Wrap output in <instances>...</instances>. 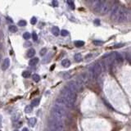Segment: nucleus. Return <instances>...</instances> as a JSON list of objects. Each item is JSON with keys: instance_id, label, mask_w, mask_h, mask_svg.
<instances>
[{"instance_id": "nucleus-1", "label": "nucleus", "mask_w": 131, "mask_h": 131, "mask_svg": "<svg viewBox=\"0 0 131 131\" xmlns=\"http://www.w3.org/2000/svg\"><path fill=\"white\" fill-rule=\"evenodd\" d=\"M51 115L52 116V119L63 121L65 120L66 116V110L64 108H61L55 105L51 111Z\"/></svg>"}, {"instance_id": "nucleus-2", "label": "nucleus", "mask_w": 131, "mask_h": 131, "mask_svg": "<svg viewBox=\"0 0 131 131\" xmlns=\"http://www.w3.org/2000/svg\"><path fill=\"white\" fill-rule=\"evenodd\" d=\"M61 97L66 99L67 101H69V102H71L73 104L75 103V102H76V97H77L76 93H74V92L71 91L67 87L63 88L62 90L61 91Z\"/></svg>"}, {"instance_id": "nucleus-3", "label": "nucleus", "mask_w": 131, "mask_h": 131, "mask_svg": "<svg viewBox=\"0 0 131 131\" xmlns=\"http://www.w3.org/2000/svg\"><path fill=\"white\" fill-rule=\"evenodd\" d=\"M102 66H101L100 62H95L94 64L92 65L91 68H90V74H91V77L94 80H96L99 76L102 73Z\"/></svg>"}, {"instance_id": "nucleus-4", "label": "nucleus", "mask_w": 131, "mask_h": 131, "mask_svg": "<svg viewBox=\"0 0 131 131\" xmlns=\"http://www.w3.org/2000/svg\"><path fill=\"white\" fill-rule=\"evenodd\" d=\"M49 126L52 131H65V125L62 121L52 119L49 122Z\"/></svg>"}, {"instance_id": "nucleus-5", "label": "nucleus", "mask_w": 131, "mask_h": 131, "mask_svg": "<svg viewBox=\"0 0 131 131\" xmlns=\"http://www.w3.org/2000/svg\"><path fill=\"white\" fill-rule=\"evenodd\" d=\"M55 105L57 106H60L61 108H64V109H66V108H71L74 106V104L70 102L69 101H67L66 99H65L62 97H59V98L56 99Z\"/></svg>"}, {"instance_id": "nucleus-6", "label": "nucleus", "mask_w": 131, "mask_h": 131, "mask_svg": "<svg viewBox=\"0 0 131 131\" xmlns=\"http://www.w3.org/2000/svg\"><path fill=\"white\" fill-rule=\"evenodd\" d=\"M78 84L80 86H84V85H87L89 84V76L86 73H83V74L80 75L78 76Z\"/></svg>"}, {"instance_id": "nucleus-7", "label": "nucleus", "mask_w": 131, "mask_h": 131, "mask_svg": "<svg viewBox=\"0 0 131 131\" xmlns=\"http://www.w3.org/2000/svg\"><path fill=\"white\" fill-rule=\"evenodd\" d=\"M67 88H69V89H71V91H73L74 93H78L79 91L80 90V89H81V86L78 84V82L76 81H74V80H72V81H70L68 84H67Z\"/></svg>"}, {"instance_id": "nucleus-8", "label": "nucleus", "mask_w": 131, "mask_h": 131, "mask_svg": "<svg viewBox=\"0 0 131 131\" xmlns=\"http://www.w3.org/2000/svg\"><path fill=\"white\" fill-rule=\"evenodd\" d=\"M121 6L119 5H115L112 8V11H111V20H117V18L119 16V14L121 12Z\"/></svg>"}, {"instance_id": "nucleus-9", "label": "nucleus", "mask_w": 131, "mask_h": 131, "mask_svg": "<svg viewBox=\"0 0 131 131\" xmlns=\"http://www.w3.org/2000/svg\"><path fill=\"white\" fill-rule=\"evenodd\" d=\"M102 3H103V1H99V0L93 1V3H92V7H93V11H94L95 12L100 14L101 10H102Z\"/></svg>"}, {"instance_id": "nucleus-10", "label": "nucleus", "mask_w": 131, "mask_h": 131, "mask_svg": "<svg viewBox=\"0 0 131 131\" xmlns=\"http://www.w3.org/2000/svg\"><path fill=\"white\" fill-rule=\"evenodd\" d=\"M127 16H128V12H127V11L125 10V8L122 7L121 10V12H120V14H119V16H118V18H117V21L118 22L125 21L127 19Z\"/></svg>"}, {"instance_id": "nucleus-11", "label": "nucleus", "mask_w": 131, "mask_h": 131, "mask_svg": "<svg viewBox=\"0 0 131 131\" xmlns=\"http://www.w3.org/2000/svg\"><path fill=\"white\" fill-rule=\"evenodd\" d=\"M110 8H111V5H110V3H107V2L103 1V3H102V10H101V13H100V14L105 15L106 13H107L108 12H109Z\"/></svg>"}, {"instance_id": "nucleus-12", "label": "nucleus", "mask_w": 131, "mask_h": 131, "mask_svg": "<svg viewBox=\"0 0 131 131\" xmlns=\"http://www.w3.org/2000/svg\"><path fill=\"white\" fill-rule=\"evenodd\" d=\"M9 66H10V60H9V58L4 59L3 65H2V69H3V71H6L9 67Z\"/></svg>"}, {"instance_id": "nucleus-13", "label": "nucleus", "mask_w": 131, "mask_h": 131, "mask_svg": "<svg viewBox=\"0 0 131 131\" xmlns=\"http://www.w3.org/2000/svg\"><path fill=\"white\" fill-rule=\"evenodd\" d=\"M113 56H114V58H115V60L116 61H117L118 62H122L123 60H124L123 59L122 56H121L120 53H118V52H115Z\"/></svg>"}, {"instance_id": "nucleus-14", "label": "nucleus", "mask_w": 131, "mask_h": 131, "mask_svg": "<svg viewBox=\"0 0 131 131\" xmlns=\"http://www.w3.org/2000/svg\"><path fill=\"white\" fill-rule=\"evenodd\" d=\"M52 35H55V36H58L59 34L61 32H60V30L57 26H53V27L52 28Z\"/></svg>"}, {"instance_id": "nucleus-15", "label": "nucleus", "mask_w": 131, "mask_h": 131, "mask_svg": "<svg viewBox=\"0 0 131 131\" xmlns=\"http://www.w3.org/2000/svg\"><path fill=\"white\" fill-rule=\"evenodd\" d=\"M35 55V50L34 49V48H30V49L27 52V53H26V56H27L28 57H30V58L33 57Z\"/></svg>"}, {"instance_id": "nucleus-16", "label": "nucleus", "mask_w": 131, "mask_h": 131, "mask_svg": "<svg viewBox=\"0 0 131 131\" xmlns=\"http://www.w3.org/2000/svg\"><path fill=\"white\" fill-rule=\"evenodd\" d=\"M61 65L64 67H69L71 66V61L69 59H64L61 61Z\"/></svg>"}, {"instance_id": "nucleus-17", "label": "nucleus", "mask_w": 131, "mask_h": 131, "mask_svg": "<svg viewBox=\"0 0 131 131\" xmlns=\"http://www.w3.org/2000/svg\"><path fill=\"white\" fill-rule=\"evenodd\" d=\"M37 122V119L35 117H31L30 118L29 120V125H30L31 127H34L35 125V124H36Z\"/></svg>"}, {"instance_id": "nucleus-18", "label": "nucleus", "mask_w": 131, "mask_h": 131, "mask_svg": "<svg viewBox=\"0 0 131 131\" xmlns=\"http://www.w3.org/2000/svg\"><path fill=\"white\" fill-rule=\"evenodd\" d=\"M38 62H39L38 57H34L33 59H30V61H29V64L30 66H35Z\"/></svg>"}, {"instance_id": "nucleus-19", "label": "nucleus", "mask_w": 131, "mask_h": 131, "mask_svg": "<svg viewBox=\"0 0 131 131\" xmlns=\"http://www.w3.org/2000/svg\"><path fill=\"white\" fill-rule=\"evenodd\" d=\"M39 102H40V98H35L33 100V102H31V106H38L39 105Z\"/></svg>"}, {"instance_id": "nucleus-20", "label": "nucleus", "mask_w": 131, "mask_h": 131, "mask_svg": "<svg viewBox=\"0 0 131 131\" xmlns=\"http://www.w3.org/2000/svg\"><path fill=\"white\" fill-rule=\"evenodd\" d=\"M9 30H10L12 33H16V32H17L18 29H17V27H16V25H12L9 26Z\"/></svg>"}, {"instance_id": "nucleus-21", "label": "nucleus", "mask_w": 131, "mask_h": 131, "mask_svg": "<svg viewBox=\"0 0 131 131\" xmlns=\"http://www.w3.org/2000/svg\"><path fill=\"white\" fill-rule=\"evenodd\" d=\"M75 45L76 47H78V48H80V47L85 45V42H84V41H80V40L76 41V42H75Z\"/></svg>"}, {"instance_id": "nucleus-22", "label": "nucleus", "mask_w": 131, "mask_h": 131, "mask_svg": "<svg viewBox=\"0 0 131 131\" xmlns=\"http://www.w3.org/2000/svg\"><path fill=\"white\" fill-rule=\"evenodd\" d=\"M75 59L77 62H80V61H82V55L80 53H76L75 55Z\"/></svg>"}, {"instance_id": "nucleus-23", "label": "nucleus", "mask_w": 131, "mask_h": 131, "mask_svg": "<svg viewBox=\"0 0 131 131\" xmlns=\"http://www.w3.org/2000/svg\"><path fill=\"white\" fill-rule=\"evenodd\" d=\"M32 79L35 82H39V80H40V77H39V76L37 74H34L32 76Z\"/></svg>"}, {"instance_id": "nucleus-24", "label": "nucleus", "mask_w": 131, "mask_h": 131, "mask_svg": "<svg viewBox=\"0 0 131 131\" xmlns=\"http://www.w3.org/2000/svg\"><path fill=\"white\" fill-rule=\"evenodd\" d=\"M30 76H31V73L29 71H25L22 73V76H23L24 78H29Z\"/></svg>"}, {"instance_id": "nucleus-25", "label": "nucleus", "mask_w": 131, "mask_h": 131, "mask_svg": "<svg viewBox=\"0 0 131 131\" xmlns=\"http://www.w3.org/2000/svg\"><path fill=\"white\" fill-rule=\"evenodd\" d=\"M32 111V106H26L25 108V113H30Z\"/></svg>"}, {"instance_id": "nucleus-26", "label": "nucleus", "mask_w": 131, "mask_h": 131, "mask_svg": "<svg viewBox=\"0 0 131 131\" xmlns=\"http://www.w3.org/2000/svg\"><path fill=\"white\" fill-rule=\"evenodd\" d=\"M26 24H27V22H26L25 20H20V21H18V25L21 26V27H23V26H25Z\"/></svg>"}, {"instance_id": "nucleus-27", "label": "nucleus", "mask_w": 131, "mask_h": 131, "mask_svg": "<svg viewBox=\"0 0 131 131\" xmlns=\"http://www.w3.org/2000/svg\"><path fill=\"white\" fill-rule=\"evenodd\" d=\"M93 44H94V45H96V46H100V45H102V44H103V42L101 41V40H93Z\"/></svg>"}, {"instance_id": "nucleus-28", "label": "nucleus", "mask_w": 131, "mask_h": 131, "mask_svg": "<svg viewBox=\"0 0 131 131\" xmlns=\"http://www.w3.org/2000/svg\"><path fill=\"white\" fill-rule=\"evenodd\" d=\"M46 53H47V48H42V49L40 50V52H39V54H40V56H44Z\"/></svg>"}, {"instance_id": "nucleus-29", "label": "nucleus", "mask_w": 131, "mask_h": 131, "mask_svg": "<svg viewBox=\"0 0 131 131\" xmlns=\"http://www.w3.org/2000/svg\"><path fill=\"white\" fill-rule=\"evenodd\" d=\"M23 38L25 39H29L30 38V34L29 32H25L23 34Z\"/></svg>"}, {"instance_id": "nucleus-30", "label": "nucleus", "mask_w": 131, "mask_h": 131, "mask_svg": "<svg viewBox=\"0 0 131 131\" xmlns=\"http://www.w3.org/2000/svg\"><path fill=\"white\" fill-rule=\"evenodd\" d=\"M66 3H67V4L70 5L71 8V9H75V4H74V2H73V1H70V0H69V1H67Z\"/></svg>"}, {"instance_id": "nucleus-31", "label": "nucleus", "mask_w": 131, "mask_h": 131, "mask_svg": "<svg viewBox=\"0 0 131 131\" xmlns=\"http://www.w3.org/2000/svg\"><path fill=\"white\" fill-rule=\"evenodd\" d=\"M68 31L66 30H61V35H62V36H67L68 35Z\"/></svg>"}, {"instance_id": "nucleus-32", "label": "nucleus", "mask_w": 131, "mask_h": 131, "mask_svg": "<svg viewBox=\"0 0 131 131\" xmlns=\"http://www.w3.org/2000/svg\"><path fill=\"white\" fill-rule=\"evenodd\" d=\"M32 38L34 39V41H37V40H38V35H37V34L35 32H34L32 34Z\"/></svg>"}, {"instance_id": "nucleus-33", "label": "nucleus", "mask_w": 131, "mask_h": 131, "mask_svg": "<svg viewBox=\"0 0 131 131\" xmlns=\"http://www.w3.org/2000/svg\"><path fill=\"white\" fill-rule=\"evenodd\" d=\"M36 22H37V19H36V17H32L31 18V20H30V23L32 24V25H35L36 24Z\"/></svg>"}, {"instance_id": "nucleus-34", "label": "nucleus", "mask_w": 131, "mask_h": 131, "mask_svg": "<svg viewBox=\"0 0 131 131\" xmlns=\"http://www.w3.org/2000/svg\"><path fill=\"white\" fill-rule=\"evenodd\" d=\"M52 5H53V7H58V2H57V0H53V1L52 2Z\"/></svg>"}, {"instance_id": "nucleus-35", "label": "nucleus", "mask_w": 131, "mask_h": 131, "mask_svg": "<svg viewBox=\"0 0 131 131\" xmlns=\"http://www.w3.org/2000/svg\"><path fill=\"white\" fill-rule=\"evenodd\" d=\"M94 24H95V25H100V20L96 19L94 20Z\"/></svg>"}, {"instance_id": "nucleus-36", "label": "nucleus", "mask_w": 131, "mask_h": 131, "mask_svg": "<svg viewBox=\"0 0 131 131\" xmlns=\"http://www.w3.org/2000/svg\"><path fill=\"white\" fill-rule=\"evenodd\" d=\"M104 102H105V104H106V106H107L108 107H109V108H111V109H113V108H112L111 106H110V105H109V103H107V102H106V101H105V100H104Z\"/></svg>"}, {"instance_id": "nucleus-37", "label": "nucleus", "mask_w": 131, "mask_h": 131, "mask_svg": "<svg viewBox=\"0 0 131 131\" xmlns=\"http://www.w3.org/2000/svg\"><path fill=\"white\" fill-rule=\"evenodd\" d=\"M123 45H124V44H117V45H116V46H115V48H119V47H122Z\"/></svg>"}, {"instance_id": "nucleus-38", "label": "nucleus", "mask_w": 131, "mask_h": 131, "mask_svg": "<svg viewBox=\"0 0 131 131\" xmlns=\"http://www.w3.org/2000/svg\"><path fill=\"white\" fill-rule=\"evenodd\" d=\"M26 45H28V47H29V46H30V45H31V44H30V42L25 43V46L26 47Z\"/></svg>"}, {"instance_id": "nucleus-39", "label": "nucleus", "mask_w": 131, "mask_h": 131, "mask_svg": "<svg viewBox=\"0 0 131 131\" xmlns=\"http://www.w3.org/2000/svg\"><path fill=\"white\" fill-rule=\"evenodd\" d=\"M1 124H2V116L0 115V126H1Z\"/></svg>"}, {"instance_id": "nucleus-40", "label": "nucleus", "mask_w": 131, "mask_h": 131, "mask_svg": "<svg viewBox=\"0 0 131 131\" xmlns=\"http://www.w3.org/2000/svg\"><path fill=\"white\" fill-rule=\"evenodd\" d=\"M22 131H29V130H28L27 128H24L23 130H22Z\"/></svg>"}, {"instance_id": "nucleus-41", "label": "nucleus", "mask_w": 131, "mask_h": 131, "mask_svg": "<svg viewBox=\"0 0 131 131\" xmlns=\"http://www.w3.org/2000/svg\"><path fill=\"white\" fill-rule=\"evenodd\" d=\"M14 131H18V130H14Z\"/></svg>"}, {"instance_id": "nucleus-42", "label": "nucleus", "mask_w": 131, "mask_h": 131, "mask_svg": "<svg viewBox=\"0 0 131 131\" xmlns=\"http://www.w3.org/2000/svg\"><path fill=\"white\" fill-rule=\"evenodd\" d=\"M50 131H52V130H50Z\"/></svg>"}]
</instances>
